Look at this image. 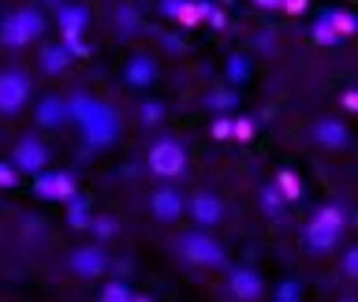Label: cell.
Listing matches in <instances>:
<instances>
[{
	"label": "cell",
	"mask_w": 358,
	"mask_h": 302,
	"mask_svg": "<svg viewBox=\"0 0 358 302\" xmlns=\"http://www.w3.org/2000/svg\"><path fill=\"white\" fill-rule=\"evenodd\" d=\"M179 257H183L187 265H198V268H220L224 265V250L220 243L213 239L206 231H190L179 239Z\"/></svg>",
	"instance_id": "1"
},
{
	"label": "cell",
	"mask_w": 358,
	"mask_h": 302,
	"mask_svg": "<svg viewBox=\"0 0 358 302\" xmlns=\"http://www.w3.org/2000/svg\"><path fill=\"white\" fill-rule=\"evenodd\" d=\"M75 116L83 120V127L94 142H108L116 134V116L105 105H97V101H75Z\"/></svg>",
	"instance_id": "2"
},
{
	"label": "cell",
	"mask_w": 358,
	"mask_h": 302,
	"mask_svg": "<svg viewBox=\"0 0 358 302\" xmlns=\"http://www.w3.org/2000/svg\"><path fill=\"white\" fill-rule=\"evenodd\" d=\"M340 209H321L317 213V220L306 228V243H310V250H332L336 239H340Z\"/></svg>",
	"instance_id": "3"
},
{
	"label": "cell",
	"mask_w": 358,
	"mask_h": 302,
	"mask_svg": "<svg viewBox=\"0 0 358 302\" xmlns=\"http://www.w3.org/2000/svg\"><path fill=\"white\" fill-rule=\"evenodd\" d=\"M150 168L161 179H176V175H183L187 157H183V150H179L176 142H157L150 150Z\"/></svg>",
	"instance_id": "4"
},
{
	"label": "cell",
	"mask_w": 358,
	"mask_h": 302,
	"mask_svg": "<svg viewBox=\"0 0 358 302\" xmlns=\"http://www.w3.org/2000/svg\"><path fill=\"white\" fill-rule=\"evenodd\" d=\"M228 284H231V295L239 302H257V299H262V291H265L262 276H257L254 268H235Z\"/></svg>",
	"instance_id": "5"
},
{
	"label": "cell",
	"mask_w": 358,
	"mask_h": 302,
	"mask_svg": "<svg viewBox=\"0 0 358 302\" xmlns=\"http://www.w3.org/2000/svg\"><path fill=\"white\" fill-rule=\"evenodd\" d=\"M22 101H27V78L15 71L0 75V112H15Z\"/></svg>",
	"instance_id": "6"
},
{
	"label": "cell",
	"mask_w": 358,
	"mask_h": 302,
	"mask_svg": "<svg viewBox=\"0 0 358 302\" xmlns=\"http://www.w3.org/2000/svg\"><path fill=\"white\" fill-rule=\"evenodd\" d=\"M71 268H75L78 276L97 280V276L108 268V257H105V250H97V246H86V250H78V254L71 257Z\"/></svg>",
	"instance_id": "7"
},
{
	"label": "cell",
	"mask_w": 358,
	"mask_h": 302,
	"mask_svg": "<svg viewBox=\"0 0 358 302\" xmlns=\"http://www.w3.org/2000/svg\"><path fill=\"white\" fill-rule=\"evenodd\" d=\"M183 206H187V201L179 198L176 190H161V194H153V198H150V209H153L161 220H176L179 213H183Z\"/></svg>",
	"instance_id": "8"
},
{
	"label": "cell",
	"mask_w": 358,
	"mask_h": 302,
	"mask_svg": "<svg viewBox=\"0 0 358 302\" xmlns=\"http://www.w3.org/2000/svg\"><path fill=\"white\" fill-rule=\"evenodd\" d=\"M38 190H41V194H49V198H67L75 187H71V175H45L38 183Z\"/></svg>",
	"instance_id": "9"
},
{
	"label": "cell",
	"mask_w": 358,
	"mask_h": 302,
	"mask_svg": "<svg viewBox=\"0 0 358 302\" xmlns=\"http://www.w3.org/2000/svg\"><path fill=\"white\" fill-rule=\"evenodd\" d=\"M190 213H194L201 224H217V220H220V201L201 194V198H194V209H190Z\"/></svg>",
	"instance_id": "10"
},
{
	"label": "cell",
	"mask_w": 358,
	"mask_h": 302,
	"mask_svg": "<svg viewBox=\"0 0 358 302\" xmlns=\"http://www.w3.org/2000/svg\"><path fill=\"white\" fill-rule=\"evenodd\" d=\"M19 164L30 168V172H38V168L45 164V150H41L38 142H22L19 145Z\"/></svg>",
	"instance_id": "11"
},
{
	"label": "cell",
	"mask_w": 358,
	"mask_h": 302,
	"mask_svg": "<svg viewBox=\"0 0 358 302\" xmlns=\"http://www.w3.org/2000/svg\"><path fill=\"white\" fill-rule=\"evenodd\" d=\"M97 299H101V302H131V287L116 280V284H105V287H101Z\"/></svg>",
	"instance_id": "12"
},
{
	"label": "cell",
	"mask_w": 358,
	"mask_h": 302,
	"mask_svg": "<svg viewBox=\"0 0 358 302\" xmlns=\"http://www.w3.org/2000/svg\"><path fill=\"white\" fill-rule=\"evenodd\" d=\"M317 138L329 142V145H343V142H347V131L340 127V123H321V127H317Z\"/></svg>",
	"instance_id": "13"
},
{
	"label": "cell",
	"mask_w": 358,
	"mask_h": 302,
	"mask_svg": "<svg viewBox=\"0 0 358 302\" xmlns=\"http://www.w3.org/2000/svg\"><path fill=\"white\" fill-rule=\"evenodd\" d=\"M60 22H64L67 34H78V30H83V22H86V15H83L78 8H64V11H60Z\"/></svg>",
	"instance_id": "14"
},
{
	"label": "cell",
	"mask_w": 358,
	"mask_h": 302,
	"mask_svg": "<svg viewBox=\"0 0 358 302\" xmlns=\"http://www.w3.org/2000/svg\"><path fill=\"white\" fill-rule=\"evenodd\" d=\"M38 116H41V123H60L64 120V105L60 101H45V105L38 108Z\"/></svg>",
	"instance_id": "15"
},
{
	"label": "cell",
	"mask_w": 358,
	"mask_h": 302,
	"mask_svg": "<svg viewBox=\"0 0 358 302\" xmlns=\"http://www.w3.org/2000/svg\"><path fill=\"white\" fill-rule=\"evenodd\" d=\"M131 78H134V82H150V78H153V64L150 60H134L131 64Z\"/></svg>",
	"instance_id": "16"
},
{
	"label": "cell",
	"mask_w": 358,
	"mask_h": 302,
	"mask_svg": "<svg viewBox=\"0 0 358 302\" xmlns=\"http://www.w3.org/2000/svg\"><path fill=\"white\" fill-rule=\"evenodd\" d=\"M273 302H299V287L291 284V280H287V284H280V291H276Z\"/></svg>",
	"instance_id": "17"
},
{
	"label": "cell",
	"mask_w": 358,
	"mask_h": 302,
	"mask_svg": "<svg viewBox=\"0 0 358 302\" xmlns=\"http://www.w3.org/2000/svg\"><path fill=\"white\" fill-rule=\"evenodd\" d=\"M343 273L351 276V280H358V246H355V250H347V257H343Z\"/></svg>",
	"instance_id": "18"
},
{
	"label": "cell",
	"mask_w": 358,
	"mask_h": 302,
	"mask_svg": "<svg viewBox=\"0 0 358 302\" xmlns=\"http://www.w3.org/2000/svg\"><path fill=\"white\" fill-rule=\"evenodd\" d=\"M49 67H64V49H49V60H45Z\"/></svg>",
	"instance_id": "19"
},
{
	"label": "cell",
	"mask_w": 358,
	"mask_h": 302,
	"mask_svg": "<svg viewBox=\"0 0 358 302\" xmlns=\"http://www.w3.org/2000/svg\"><path fill=\"white\" fill-rule=\"evenodd\" d=\"M71 220H75V224H86V209L75 206V209H71Z\"/></svg>",
	"instance_id": "20"
},
{
	"label": "cell",
	"mask_w": 358,
	"mask_h": 302,
	"mask_svg": "<svg viewBox=\"0 0 358 302\" xmlns=\"http://www.w3.org/2000/svg\"><path fill=\"white\" fill-rule=\"evenodd\" d=\"M131 302H150V295H131Z\"/></svg>",
	"instance_id": "21"
},
{
	"label": "cell",
	"mask_w": 358,
	"mask_h": 302,
	"mask_svg": "<svg viewBox=\"0 0 358 302\" xmlns=\"http://www.w3.org/2000/svg\"><path fill=\"white\" fill-rule=\"evenodd\" d=\"M257 4H276V0H257Z\"/></svg>",
	"instance_id": "22"
},
{
	"label": "cell",
	"mask_w": 358,
	"mask_h": 302,
	"mask_svg": "<svg viewBox=\"0 0 358 302\" xmlns=\"http://www.w3.org/2000/svg\"><path fill=\"white\" fill-rule=\"evenodd\" d=\"M340 302H358V299H340Z\"/></svg>",
	"instance_id": "23"
}]
</instances>
